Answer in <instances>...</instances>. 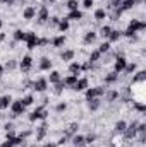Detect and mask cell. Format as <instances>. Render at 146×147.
I'll use <instances>...</instances> for the list:
<instances>
[{
	"label": "cell",
	"instance_id": "6da1fadb",
	"mask_svg": "<svg viewBox=\"0 0 146 147\" xmlns=\"http://www.w3.org/2000/svg\"><path fill=\"white\" fill-rule=\"evenodd\" d=\"M146 31V22L143 19H131L127 22V28L122 31V38H132L134 34H141Z\"/></svg>",
	"mask_w": 146,
	"mask_h": 147
},
{
	"label": "cell",
	"instance_id": "7a4b0ae2",
	"mask_svg": "<svg viewBox=\"0 0 146 147\" xmlns=\"http://www.w3.org/2000/svg\"><path fill=\"white\" fill-rule=\"evenodd\" d=\"M48 115H50V111L46 110V106L38 105L36 108L31 111V113H28V121H29V123H35V121H43V120H46V118H48Z\"/></svg>",
	"mask_w": 146,
	"mask_h": 147
},
{
	"label": "cell",
	"instance_id": "3957f363",
	"mask_svg": "<svg viewBox=\"0 0 146 147\" xmlns=\"http://www.w3.org/2000/svg\"><path fill=\"white\" fill-rule=\"evenodd\" d=\"M105 91H107V86H103V84L102 86H93V87H88L84 91V98H86V101L95 99V98H103Z\"/></svg>",
	"mask_w": 146,
	"mask_h": 147
},
{
	"label": "cell",
	"instance_id": "277c9868",
	"mask_svg": "<svg viewBox=\"0 0 146 147\" xmlns=\"http://www.w3.org/2000/svg\"><path fill=\"white\" fill-rule=\"evenodd\" d=\"M33 67H35V58L31 57V55H24L23 58H21V62H19V72L23 74V75H28V74L33 70Z\"/></svg>",
	"mask_w": 146,
	"mask_h": 147
},
{
	"label": "cell",
	"instance_id": "5b68a950",
	"mask_svg": "<svg viewBox=\"0 0 146 147\" xmlns=\"http://www.w3.org/2000/svg\"><path fill=\"white\" fill-rule=\"evenodd\" d=\"M50 9L46 7V5H40V9L36 10V24L38 26H45L46 22H48V19H50Z\"/></svg>",
	"mask_w": 146,
	"mask_h": 147
},
{
	"label": "cell",
	"instance_id": "8992f818",
	"mask_svg": "<svg viewBox=\"0 0 146 147\" xmlns=\"http://www.w3.org/2000/svg\"><path fill=\"white\" fill-rule=\"evenodd\" d=\"M48 121L46 120H43L41 121V125L36 128V132H35V140H36V144H41L45 139H46V135H48Z\"/></svg>",
	"mask_w": 146,
	"mask_h": 147
},
{
	"label": "cell",
	"instance_id": "52a82bcc",
	"mask_svg": "<svg viewBox=\"0 0 146 147\" xmlns=\"http://www.w3.org/2000/svg\"><path fill=\"white\" fill-rule=\"evenodd\" d=\"M48 80H46V77H38V79H35L33 80V91L35 92H46L48 91Z\"/></svg>",
	"mask_w": 146,
	"mask_h": 147
},
{
	"label": "cell",
	"instance_id": "ba28073f",
	"mask_svg": "<svg viewBox=\"0 0 146 147\" xmlns=\"http://www.w3.org/2000/svg\"><path fill=\"white\" fill-rule=\"evenodd\" d=\"M10 113H14L17 118L23 116V115L26 113V106L23 105L21 98H19V99H12V103H10Z\"/></svg>",
	"mask_w": 146,
	"mask_h": 147
},
{
	"label": "cell",
	"instance_id": "9c48e42d",
	"mask_svg": "<svg viewBox=\"0 0 146 147\" xmlns=\"http://www.w3.org/2000/svg\"><path fill=\"white\" fill-rule=\"evenodd\" d=\"M126 65H127V58H126V55H117V57L113 58V72L122 74L124 72V69H126Z\"/></svg>",
	"mask_w": 146,
	"mask_h": 147
},
{
	"label": "cell",
	"instance_id": "30bf717a",
	"mask_svg": "<svg viewBox=\"0 0 146 147\" xmlns=\"http://www.w3.org/2000/svg\"><path fill=\"white\" fill-rule=\"evenodd\" d=\"M38 41H40V36H38L36 33L28 31V36H26V48H28L29 51H33V50L38 48Z\"/></svg>",
	"mask_w": 146,
	"mask_h": 147
},
{
	"label": "cell",
	"instance_id": "8fae6325",
	"mask_svg": "<svg viewBox=\"0 0 146 147\" xmlns=\"http://www.w3.org/2000/svg\"><path fill=\"white\" fill-rule=\"evenodd\" d=\"M52 67H53V60H52V58L41 57V58L38 60V70H40V72H50Z\"/></svg>",
	"mask_w": 146,
	"mask_h": 147
},
{
	"label": "cell",
	"instance_id": "7c38bea8",
	"mask_svg": "<svg viewBox=\"0 0 146 147\" xmlns=\"http://www.w3.org/2000/svg\"><path fill=\"white\" fill-rule=\"evenodd\" d=\"M36 10L38 9L33 3L24 5V9H23V19H24V21H33V19L36 17Z\"/></svg>",
	"mask_w": 146,
	"mask_h": 147
},
{
	"label": "cell",
	"instance_id": "4fadbf2b",
	"mask_svg": "<svg viewBox=\"0 0 146 147\" xmlns=\"http://www.w3.org/2000/svg\"><path fill=\"white\" fill-rule=\"evenodd\" d=\"M88 87H89V79H88V77H79L77 82L74 84L71 89L76 91V92H83V91H86Z\"/></svg>",
	"mask_w": 146,
	"mask_h": 147
},
{
	"label": "cell",
	"instance_id": "5bb4252c",
	"mask_svg": "<svg viewBox=\"0 0 146 147\" xmlns=\"http://www.w3.org/2000/svg\"><path fill=\"white\" fill-rule=\"evenodd\" d=\"M103 98H105V101H107L108 105H112V103H115V101L120 99V91H119V89H107Z\"/></svg>",
	"mask_w": 146,
	"mask_h": 147
},
{
	"label": "cell",
	"instance_id": "9a60e30c",
	"mask_svg": "<svg viewBox=\"0 0 146 147\" xmlns=\"http://www.w3.org/2000/svg\"><path fill=\"white\" fill-rule=\"evenodd\" d=\"M119 79H120V74L117 72H107L103 75V86H113V84H117L119 82Z\"/></svg>",
	"mask_w": 146,
	"mask_h": 147
},
{
	"label": "cell",
	"instance_id": "2e32d148",
	"mask_svg": "<svg viewBox=\"0 0 146 147\" xmlns=\"http://www.w3.org/2000/svg\"><path fill=\"white\" fill-rule=\"evenodd\" d=\"M98 39V33L95 31V29H89V31H86L84 34H83V43L88 46V45H93L95 41Z\"/></svg>",
	"mask_w": 146,
	"mask_h": 147
},
{
	"label": "cell",
	"instance_id": "e0dca14e",
	"mask_svg": "<svg viewBox=\"0 0 146 147\" xmlns=\"http://www.w3.org/2000/svg\"><path fill=\"white\" fill-rule=\"evenodd\" d=\"M60 60L62 62H65V63H71L74 58H76V50H72V48H67V50H64V51H60Z\"/></svg>",
	"mask_w": 146,
	"mask_h": 147
},
{
	"label": "cell",
	"instance_id": "ac0fdd59",
	"mask_svg": "<svg viewBox=\"0 0 146 147\" xmlns=\"http://www.w3.org/2000/svg\"><path fill=\"white\" fill-rule=\"evenodd\" d=\"M77 132H79V123H77V121H72V123L65 125V128H64V132H62V134H64L65 137H69V139H71V137L76 135Z\"/></svg>",
	"mask_w": 146,
	"mask_h": 147
},
{
	"label": "cell",
	"instance_id": "d6986e66",
	"mask_svg": "<svg viewBox=\"0 0 146 147\" xmlns=\"http://www.w3.org/2000/svg\"><path fill=\"white\" fill-rule=\"evenodd\" d=\"M65 43H67V38H65V34H59V36H55V38H52L50 39V45L53 46V48H64L65 46Z\"/></svg>",
	"mask_w": 146,
	"mask_h": 147
},
{
	"label": "cell",
	"instance_id": "ffe728a7",
	"mask_svg": "<svg viewBox=\"0 0 146 147\" xmlns=\"http://www.w3.org/2000/svg\"><path fill=\"white\" fill-rule=\"evenodd\" d=\"M86 103H88V110L91 111V113H95V111H98L102 108L103 98H95V99H89V101H86Z\"/></svg>",
	"mask_w": 146,
	"mask_h": 147
},
{
	"label": "cell",
	"instance_id": "44dd1931",
	"mask_svg": "<svg viewBox=\"0 0 146 147\" xmlns=\"http://www.w3.org/2000/svg\"><path fill=\"white\" fill-rule=\"evenodd\" d=\"M107 17H108V12H107L103 7H100V9H95V12H93V19H95L96 22H103Z\"/></svg>",
	"mask_w": 146,
	"mask_h": 147
},
{
	"label": "cell",
	"instance_id": "7402d4cb",
	"mask_svg": "<svg viewBox=\"0 0 146 147\" xmlns=\"http://www.w3.org/2000/svg\"><path fill=\"white\" fill-rule=\"evenodd\" d=\"M110 147H124L126 144V140H124V137H122V134H113L112 135V139H110Z\"/></svg>",
	"mask_w": 146,
	"mask_h": 147
},
{
	"label": "cell",
	"instance_id": "603a6c76",
	"mask_svg": "<svg viewBox=\"0 0 146 147\" xmlns=\"http://www.w3.org/2000/svg\"><path fill=\"white\" fill-rule=\"evenodd\" d=\"M69 21H76V22H81L83 19H84V14H83V10H69L67 12V16H65Z\"/></svg>",
	"mask_w": 146,
	"mask_h": 147
},
{
	"label": "cell",
	"instance_id": "cb8c5ba5",
	"mask_svg": "<svg viewBox=\"0 0 146 147\" xmlns=\"http://www.w3.org/2000/svg\"><path fill=\"white\" fill-rule=\"evenodd\" d=\"M26 36H28V31H24V29H16L12 33V39L16 43H26Z\"/></svg>",
	"mask_w": 146,
	"mask_h": 147
},
{
	"label": "cell",
	"instance_id": "d4e9b609",
	"mask_svg": "<svg viewBox=\"0 0 146 147\" xmlns=\"http://www.w3.org/2000/svg\"><path fill=\"white\" fill-rule=\"evenodd\" d=\"M12 96L10 94H3V96H0V111H5L10 108V103H12Z\"/></svg>",
	"mask_w": 146,
	"mask_h": 147
},
{
	"label": "cell",
	"instance_id": "484cf974",
	"mask_svg": "<svg viewBox=\"0 0 146 147\" xmlns=\"http://www.w3.org/2000/svg\"><path fill=\"white\" fill-rule=\"evenodd\" d=\"M122 10H120V7L119 9H112V10H108V17L107 19H110L112 22H119L120 19H122Z\"/></svg>",
	"mask_w": 146,
	"mask_h": 147
},
{
	"label": "cell",
	"instance_id": "4316f807",
	"mask_svg": "<svg viewBox=\"0 0 146 147\" xmlns=\"http://www.w3.org/2000/svg\"><path fill=\"white\" fill-rule=\"evenodd\" d=\"M69 29H71V21H69L67 17H60L59 26H57V31H59V33H65V31H69Z\"/></svg>",
	"mask_w": 146,
	"mask_h": 147
},
{
	"label": "cell",
	"instance_id": "83f0119b",
	"mask_svg": "<svg viewBox=\"0 0 146 147\" xmlns=\"http://www.w3.org/2000/svg\"><path fill=\"white\" fill-rule=\"evenodd\" d=\"M120 39H122V29H112V33L107 38V41H108L110 45L112 43H119Z\"/></svg>",
	"mask_w": 146,
	"mask_h": 147
},
{
	"label": "cell",
	"instance_id": "f1b7e54d",
	"mask_svg": "<svg viewBox=\"0 0 146 147\" xmlns=\"http://www.w3.org/2000/svg\"><path fill=\"white\" fill-rule=\"evenodd\" d=\"M102 57H103V55H102L98 50H93V51H89V53H88L86 60H88V62H91V63H100Z\"/></svg>",
	"mask_w": 146,
	"mask_h": 147
},
{
	"label": "cell",
	"instance_id": "f546056e",
	"mask_svg": "<svg viewBox=\"0 0 146 147\" xmlns=\"http://www.w3.org/2000/svg\"><path fill=\"white\" fill-rule=\"evenodd\" d=\"M46 80H48V84H57V82L62 80V74L59 72V70H50L48 77H46Z\"/></svg>",
	"mask_w": 146,
	"mask_h": 147
},
{
	"label": "cell",
	"instance_id": "4dcf8cb0",
	"mask_svg": "<svg viewBox=\"0 0 146 147\" xmlns=\"http://www.w3.org/2000/svg\"><path fill=\"white\" fill-rule=\"evenodd\" d=\"M112 29H113V28H112L110 24H103L96 33H98V36L100 38H103V41H107V38H108V34L112 33Z\"/></svg>",
	"mask_w": 146,
	"mask_h": 147
},
{
	"label": "cell",
	"instance_id": "1f68e13d",
	"mask_svg": "<svg viewBox=\"0 0 146 147\" xmlns=\"http://www.w3.org/2000/svg\"><path fill=\"white\" fill-rule=\"evenodd\" d=\"M17 67H19V63H17V60H16V58H9V60L3 63V69H5V72H14Z\"/></svg>",
	"mask_w": 146,
	"mask_h": 147
},
{
	"label": "cell",
	"instance_id": "d6a6232c",
	"mask_svg": "<svg viewBox=\"0 0 146 147\" xmlns=\"http://www.w3.org/2000/svg\"><path fill=\"white\" fill-rule=\"evenodd\" d=\"M52 86H53V87H52V94H53V96H60V94L65 91V84H64L62 80L57 82V84H52Z\"/></svg>",
	"mask_w": 146,
	"mask_h": 147
},
{
	"label": "cell",
	"instance_id": "836d02e7",
	"mask_svg": "<svg viewBox=\"0 0 146 147\" xmlns=\"http://www.w3.org/2000/svg\"><path fill=\"white\" fill-rule=\"evenodd\" d=\"M69 74L71 75H81V62H71L69 63Z\"/></svg>",
	"mask_w": 146,
	"mask_h": 147
},
{
	"label": "cell",
	"instance_id": "e575fe53",
	"mask_svg": "<svg viewBox=\"0 0 146 147\" xmlns=\"http://www.w3.org/2000/svg\"><path fill=\"white\" fill-rule=\"evenodd\" d=\"M21 101H23V105L28 108V106H33L35 105V94L33 92H29V94H24L23 98H21Z\"/></svg>",
	"mask_w": 146,
	"mask_h": 147
},
{
	"label": "cell",
	"instance_id": "d590c367",
	"mask_svg": "<svg viewBox=\"0 0 146 147\" xmlns=\"http://www.w3.org/2000/svg\"><path fill=\"white\" fill-rule=\"evenodd\" d=\"M126 127H127V121H126V120L115 121V125H113V134H122V132L126 130Z\"/></svg>",
	"mask_w": 146,
	"mask_h": 147
},
{
	"label": "cell",
	"instance_id": "8d00e7d4",
	"mask_svg": "<svg viewBox=\"0 0 146 147\" xmlns=\"http://www.w3.org/2000/svg\"><path fill=\"white\" fill-rule=\"evenodd\" d=\"M138 70V63L136 62H127V65H126V69H124V75H132V74Z\"/></svg>",
	"mask_w": 146,
	"mask_h": 147
},
{
	"label": "cell",
	"instance_id": "74e56055",
	"mask_svg": "<svg viewBox=\"0 0 146 147\" xmlns=\"http://www.w3.org/2000/svg\"><path fill=\"white\" fill-rule=\"evenodd\" d=\"M77 79H79L77 75H71V74H69V75H65V77L62 79V82L65 84V87H72L74 84L77 82Z\"/></svg>",
	"mask_w": 146,
	"mask_h": 147
},
{
	"label": "cell",
	"instance_id": "f35d334b",
	"mask_svg": "<svg viewBox=\"0 0 146 147\" xmlns=\"http://www.w3.org/2000/svg\"><path fill=\"white\" fill-rule=\"evenodd\" d=\"M136 7V3H134V0H122V3H120V10L122 12H127V10H132Z\"/></svg>",
	"mask_w": 146,
	"mask_h": 147
},
{
	"label": "cell",
	"instance_id": "ab89813d",
	"mask_svg": "<svg viewBox=\"0 0 146 147\" xmlns=\"http://www.w3.org/2000/svg\"><path fill=\"white\" fill-rule=\"evenodd\" d=\"M102 55H105V53H108L110 50H112V45H110L108 41H102L100 45H98V48H96Z\"/></svg>",
	"mask_w": 146,
	"mask_h": 147
},
{
	"label": "cell",
	"instance_id": "60d3db41",
	"mask_svg": "<svg viewBox=\"0 0 146 147\" xmlns=\"http://www.w3.org/2000/svg\"><path fill=\"white\" fill-rule=\"evenodd\" d=\"M71 142H72L74 147L83 146V144H84V135H81V134H76V135H72V137H71Z\"/></svg>",
	"mask_w": 146,
	"mask_h": 147
},
{
	"label": "cell",
	"instance_id": "b9f144b4",
	"mask_svg": "<svg viewBox=\"0 0 146 147\" xmlns=\"http://www.w3.org/2000/svg\"><path fill=\"white\" fill-rule=\"evenodd\" d=\"M132 80L134 82H143L146 80V70H138V72L132 74Z\"/></svg>",
	"mask_w": 146,
	"mask_h": 147
},
{
	"label": "cell",
	"instance_id": "7bdbcfd3",
	"mask_svg": "<svg viewBox=\"0 0 146 147\" xmlns=\"http://www.w3.org/2000/svg\"><path fill=\"white\" fill-rule=\"evenodd\" d=\"M59 21H60V17L59 16H50V19H48V22H46V26L50 28V29H57V26H59Z\"/></svg>",
	"mask_w": 146,
	"mask_h": 147
},
{
	"label": "cell",
	"instance_id": "ee69618b",
	"mask_svg": "<svg viewBox=\"0 0 146 147\" xmlns=\"http://www.w3.org/2000/svg\"><path fill=\"white\" fill-rule=\"evenodd\" d=\"M96 139H98V135L93 134V132H89V134L84 135V144H86V146H91L93 142H96Z\"/></svg>",
	"mask_w": 146,
	"mask_h": 147
},
{
	"label": "cell",
	"instance_id": "f6af8a7d",
	"mask_svg": "<svg viewBox=\"0 0 146 147\" xmlns=\"http://www.w3.org/2000/svg\"><path fill=\"white\" fill-rule=\"evenodd\" d=\"M79 5H81L79 0H67V2H65V9H67V10H77Z\"/></svg>",
	"mask_w": 146,
	"mask_h": 147
},
{
	"label": "cell",
	"instance_id": "bcb514c9",
	"mask_svg": "<svg viewBox=\"0 0 146 147\" xmlns=\"http://www.w3.org/2000/svg\"><path fill=\"white\" fill-rule=\"evenodd\" d=\"M120 3H122V0H108V2H107V9H105V10L108 12V10H112V9H119V7H120Z\"/></svg>",
	"mask_w": 146,
	"mask_h": 147
},
{
	"label": "cell",
	"instance_id": "7dc6e473",
	"mask_svg": "<svg viewBox=\"0 0 146 147\" xmlns=\"http://www.w3.org/2000/svg\"><path fill=\"white\" fill-rule=\"evenodd\" d=\"M67 111V103L65 101H60L55 105V113H65Z\"/></svg>",
	"mask_w": 146,
	"mask_h": 147
},
{
	"label": "cell",
	"instance_id": "c3c4849f",
	"mask_svg": "<svg viewBox=\"0 0 146 147\" xmlns=\"http://www.w3.org/2000/svg\"><path fill=\"white\" fill-rule=\"evenodd\" d=\"M21 87H23L24 91H28V89H33V80H31V79H24V80L21 82Z\"/></svg>",
	"mask_w": 146,
	"mask_h": 147
},
{
	"label": "cell",
	"instance_id": "681fc988",
	"mask_svg": "<svg viewBox=\"0 0 146 147\" xmlns=\"http://www.w3.org/2000/svg\"><path fill=\"white\" fill-rule=\"evenodd\" d=\"M48 45H50V38H40L38 48H43V46H48Z\"/></svg>",
	"mask_w": 146,
	"mask_h": 147
},
{
	"label": "cell",
	"instance_id": "f907efd6",
	"mask_svg": "<svg viewBox=\"0 0 146 147\" xmlns=\"http://www.w3.org/2000/svg\"><path fill=\"white\" fill-rule=\"evenodd\" d=\"M9 130H16L14 121H7V123H3V132H9Z\"/></svg>",
	"mask_w": 146,
	"mask_h": 147
},
{
	"label": "cell",
	"instance_id": "816d5d0a",
	"mask_svg": "<svg viewBox=\"0 0 146 147\" xmlns=\"http://www.w3.org/2000/svg\"><path fill=\"white\" fill-rule=\"evenodd\" d=\"M17 0H0V5H7V7H14Z\"/></svg>",
	"mask_w": 146,
	"mask_h": 147
},
{
	"label": "cell",
	"instance_id": "f5cc1de1",
	"mask_svg": "<svg viewBox=\"0 0 146 147\" xmlns=\"http://www.w3.org/2000/svg\"><path fill=\"white\" fill-rule=\"evenodd\" d=\"M95 5V0H83V7L84 9H91Z\"/></svg>",
	"mask_w": 146,
	"mask_h": 147
},
{
	"label": "cell",
	"instance_id": "db71d44e",
	"mask_svg": "<svg viewBox=\"0 0 146 147\" xmlns=\"http://www.w3.org/2000/svg\"><path fill=\"white\" fill-rule=\"evenodd\" d=\"M0 147H16V146H14L12 140H3V142H0Z\"/></svg>",
	"mask_w": 146,
	"mask_h": 147
},
{
	"label": "cell",
	"instance_id": "11a10c76",
	"mask_svg": "<svg viewBox=\"0 0 146 147\" xmlns=\"http://www.w3.org/2000/svg\"><path fill=\"white\" fill-rule=\"evenodd\" d=\"M41 147H57V142L55 140H48V142H45Z\"/></svg>",
	"mask_w": 146,
	"mask_h": 147
},
{
	"label": "cell",
	"instance_id": "9f6ffc18",
	"mask_svg": "<svg viewBox=\"0 0 146 147\" xmlns=\"http://www.w3.org/2000/svg\"><path fill=\"white\" fill-rule=\"evenodd\" d=\"M5 39H7V34H5V33H2V31H0V45H2V43H3V41H5Z\"/></svg>",
	"mask_w": 146,
	"mask_h": 147
},
{
	"label": "cell",
	"instance_id": "6f0895ef",
	"mask_svg": "<svg viewBox=\"0 0 146 147\" xmlns=\"http://www.w3.org/2000/svg\"><path fill=\"white\" fill-rule=\"evenodd\" d=\"M16 45H17V43H16V41L12 39V41L9 43V50H14V48H16Z\"/></svg>",
	"mask_w": 146,
	"mask_h": 147
},
{
	"label": "cell",
	"instance_id": "680465c9",
	"mask_svg": "<svg viewBox=\"0 0 146 147\" xmlns=\"http://www.w3.org/2000/svg\"><path fill=\"white\" fill-rule=\"evenodd\" d=\"M3 74H5V69H3V65H2V63H0V79H2V77H3Z\"/></svg>",
	"mask_w": 146,
	"mask_h": 147
},
{
	"label": "cell",
	"instance_id": "91938a15",
	"mask_svg": "<svg viewBox=\"0 0 146 147\" xmlns=\"http://www.w3.org/2000/svg\"><path fill=\"white\" fill-rule=\"evenodd\" d=\"M46 2H50V3H57L59 0H46Z\"/></svg>",
	"mask_w": 146,
	"mask_h": 147
},
{
	"label": "cell",
	"instance_id": "94428289",
	"mask_svg": "<svg viewBox=\"0 0 146 147\" xmlns=\"http://www.w3.org/2000/svg\"><path fill=\"white\" fill-rule=\"evenodd\" d=\"M2 28H3V21L0 19V31H2Z\"/></svg>",
	"mask_w": 146,
	"mask_h": 147
},
{
	"label": "cell",
	"instance_id": "6125c7cd",
	"mask_svg": "<svg viewBox=\"0 0 146 147\" xmlns=\"http://www.w3.org/2000/svg\"><path fill=\"white\" fill-rule=\"evenodd\" d=\"M29 147H41V146H40V144H36V142H35L33 146H29Z\"/></svg>",
	"mask_w": 146,
	"mask_h": 147
},
{
	"label": "cell",
	"instance_id": "be15d7a7",
	"mask_svg": "<svg viewBox=\"0 0 146 147\" xmlns=\"http://www.w3.org/2000/svg\"><path fill=\"white\" fill-rule=\"evenodd\" d=\"M102 2H108V0H102Z\"/></svg>",
	"mask_w": 146,
	"mask_h": 147
}]
</instances>
